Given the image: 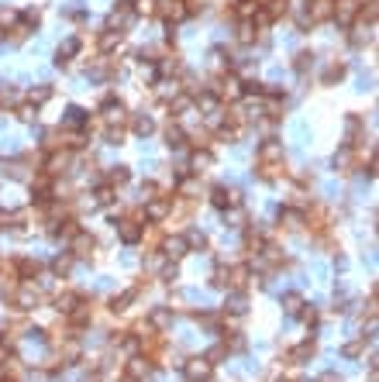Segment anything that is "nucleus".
I'll use <instances>...</instances> for the list:
<instances>
[{
    "mask_svg": "<svg viewBox=\"0 0 379 382\" xmlns=\"http://www.w3.org/2000/svg\"><path fill=\"white\" fill-rule=\"evenodd\" d=\"M4 300H8L18 313H32L39 303H45V296H42L39 282H18L11 293H4Z\"/></svg>",
    "mask_w": 379,
    "mask_h": 382,
    "instance_id": "1",
    "label": "nucleus"
},
{
    "mask_svg": "<svg viewBox=\"0 0 379 382\" xmlns=\"http://www.w3.org/2000/svg\"><path fill=\"white\" fill-rule=\"evenodd\" d=\"M180 368H183L186 382H210V375H214V361L207 355H190L180 361Z\"/></svg>",
    "mask_w": 379,
    "mask_h": 382,
    "instance_id": "2",
    "label": "nucleus"
},
{
    "mask_svg": "<svg viewBox=\"0 0 379 382\" xmlns=\"http://www.w3.org/2000/svg\"><path fill=\"white\" fill-rule=\"evenodd\" d=\"M210 93H214L217 100H231V104L245 97V90H241V80H238V76H235L231 69H228V73H221V76L214 80V87H210Z\"/></svg>",
    "mask_w": 379,
    "mask_h": 382,
    "instance_id": "3",
    "label": "nucleus"
},
{
    "mask_svg": "<svg viewBox=\"0 0 379 382\" xmlns=\"http://www.w3.org/2000/svg\"><path fill=\"white\" fill-rule=\"evenodd\" d=\"M100 121H104V128H128L131 114H128V107H124L118 97H107V100L100 104Z\"/></svg>",
    "mask_w": 379,
    "mask_h": 382,
    "instance_id": "4",
    "label": "nucleus"
},
{
    "mask_svg": "<svg viewBox=\"0 0 379 382\" xmlns=\"http://www.w3.org/2000/svg\"><path fill=\"white\" fill-rule=\"evenodd\" d=\"M114 227H118V238H121L124 245H138V241H142V231H145V217H142V210H131V214L121 217Z\"/></svg>",
    "mask_w": 379,
    "mask_h": 382,
    "instance_id": "5",
    "label": "nucleus"
},
{
    "mask_svg": "<svg viewBox=\"0 0 379 382\" xmlns=\"http://www.w3.org/2000/svg\"><path fill=\"white\" fill-rule=\"evenodd\" d=\"M142 217H145V221H152V224H159V221H169V217H173V196L159 193V196L145 200V210H142Z\"/></svg>",
    "mask_w": 379,
    "mask_h": 382,
    "instance_id": "6",
    "label": "nucleus"
},
{
    "mask_svg": "<svg viewBox=\"0 0 379 382\" xmlns=\"http://www.w3.org/2000/svg\"><path fill=\"white\" fill-rule=\"evenodd\" d=\"M152 372V361L145 355H131L124 365H121V382H145Z\"/></svg>",
    "mask_w": 379,
    "mask_h": 382,
    "instance_id": "7",
    "label": "nucleus"
},
{
    "mask_svg": "<svg viewBox=\"0 0 379 382\" xmlns=\"http://www.w3.org/2000/svg\"><path fill=\"white\" fill-rule=\"evenodd\" d=\"M358 18V0H331V21L338 28H351Z\"/></svg>",
    "mask_w": 379,
    "mask_h": 382,
    "instance_id": "8",
    "label": "nucleus"
},
{
    "mask_svg": "<svg viewBox=\"0 0 379 382\" xmlns=\"http://www.w3.org/2000/svg\"><path fill=\"white\" fill-rule=\"evenodd\" d=\"M155 18H166L169 25L186 21V0H155Z\"/></svg>",
    "mask_w": 379,
    "mask_h": 382,
    "instance_id": "9",
    "label": "nucleus"
},
{
    "mask_svg": "<svg viewBox=\"0 0 379 382\" xmlns=\"http://www.w3.org/2000/svg\"><path fill=\"white\" fill-rule=\"evenodd\" d=\"M248 279H252V269H248V265H228V269H224V289H228V293H245V289H248Z\"/></svg>",
    "mask_w": 379,
    "mask_h": 382,
    "instance_id": "10",
    "label": "nucleus"
},
{
    "mask_svg": "<svg viewBox=\"0 0 379 382\" xmlns=\"http://www.w3.org/2000/svg\"><path fill=\"white\" fill-rule=\"evenodd\" d=\"M94 251H97V238L90 231H76L69 238V255L73 258H94Z\"/></svg>",
    "mask_w": 379,
    "mask_h": 382,
    "instance_id": "11",
    "label": "nucleus"
},
{
    "mask_svg": "<svg viewBox=\"0 0 379 382\" xmlns=\"http://www.w3.org/2000/svg\"><path fill=\"white\" fill-rule=\"evenodd\" d=\"M210 203L217 210H235V207H241V193L235 186H214L210 190Z\"/></svg>",
    "mask_w": 379,
    "mask_h": 382,
    "instance_id": "12",
    "label": "nucleus"
},
{
    "mask_svg": "<svg viewBox=\"0 0 379 382\" xmlns=\"http://www.w3.org/2000/svg\"><path fill=\"white\" fill-rule=\"evenodd\" d=\"M362 162H358V145H341L338 148V155H334V169L341 172V176H348V172H355Z\"/></svg>",
    "mask_w": 379,
    "mask_h": 382,
    "instance_id": "13",
    "label": "nucleus"
},
{
    "mask_svg": "<svg viewBox=\"0 0 379 382\" xmlns=\"http://www.w3.org/2000/svg\"><path fill=\"white\" fill-rule=\"evenodd\" d=\"M317 355V341L314 337H307V341H300L293 351H286L283 355V365H303V361H310Z\"/></svg>",
    "mask_w": 379,
    "mask_h": 382,
    "instance_id": "14",
    "label": "nucleus"
},
{
    "mask_svg": "<svg viewBox=\"0 0 379 382\" xmlns=\"http://www.w3.org/2000/svg\"><path fill=\"white\" fill-rule=\"evenodd\" d=\"M159 251H162L169 262H180V258L190 251V245H186V238H183V234H173V238H162Z\"/></svg>",
    "mask_w": 379,
    "mask_h": 382,
    "instance_id": "15",
    "label": "nucleus"
},
{
    "mask_svg": "<svg viewBox=\"0 0 379 382\" xmlns=\"http://www.w3.org/2000/svg\"><path fill=\"white\" fill-rule=\"evenodd\" d=\"M121 42H124V32H114V28H104V32L97 35V49H100V56L118 52V49H121Z\"/></svg>",
    "mask_w": 379,
    "mask_h": 382,
    "instance_id": "16",
    "label": "nucleus"
},
{
    "mask_svg": "<svg viewBox=\"0 0 379 382\" xmlns=\"http://www.w3.org/2000/svg\"><path fill=\"white\" fill-rule=\"evenodd\" d=\"M131 18H135L131 4H118V11H111V18H107V28H114V32H128Z\"/></svg>",
    "mask_w": 379,
    "mask_h": 382,
    "instance_id": "17",
    "label": "nucleus"
},
{
    "mask_svg": "<svg viewBox=\"0 0 379 382\" xmlns=\"http://www.w3.org/2000/svg\"><path fill=\"white\" fill-rule=\"evenodd\" d=\"M159 76L162 80H180L183 76V59L173 52V56H162L159 59Z\"/></svg>",
    "mask_w": 379,
    "mask_h": 382,
    "instance_id": "18",
    "label": "nucleus"
},
{
    "mask_svg": "<svg viewBox=\"0 0 379 382\" xmlns=\"http://www.w3.org/2000/svg\"><path fill=\"white\" fill-rule=\"evenodd\" d=\"M255 159H259V162H283V142H276V138H266V142L259 145Z\"/></svg>",
    "mask_w": 379,
    "mask_h": 382,
    "instance_id": "19",
    "label": "nucleus"
},
{
    "mask_svg": "<svg viewBox=\"0 0 379 382\" xmlns=\"http://www.w3.org/2000/svg\"><path fill=\"white\" fill-rule=\"evenodd\" d=\"M76 231H83L76 217H59V221H52V238H59V241H69Z\"/></svg>",
    "mask_w": 379,
    "mask_h": 382,
    "instance_id": "20",
    "label": "nucleus"
},
{
    "mask_svg": "<svg viewBox=\"0 0 379 382\" xmlns=\"http://www.w3.org/2000/svg\"><path fill=\"white\" fill-rule=\"evenodd\" d=\"M80 358H83L80 341H76V337H66V341L59 344V361H63V365H76Z\"/></svg>",
    "mask_w": 379,
    "mask_h": 382,
    "instance_id": "21",
    "label": "nucleus"
},
{
    "mask_svg": "<svg viewBox=\"0 0 379 382\" xmlns=\"http://www.w3.org/2000/svg\"><path fill=\"white\" fill-rule=\"evenodd\" d=\"M255 176L266 179V183H279V179L286 176V166H283V162H259Z\"/></svg>",
    "mask_w": 379,
    "mask_h": 382,
    "instance_id": "22",
    "label": "nucleus"
},
{
    "mask_svg": "<svg viewBox=\"0 0 379 382\" xmlns=\"http://www.w3.org/2000/svg\"><path fill=\"white\" fill-rule=\"evenodd\" d=\"M279 231H303V210L286 207V210L279 214Z\"/></svg>",
    "mask_w": 379,
    "mask_h": 382,
    "instance_id": "23",
    "label": "nucleus"
},
{
    "mask_svg": "<svg viewBox=\"0 0 379 382\" xmlns=\"http://www.w3.org/2000/svg\"><path fill=\"white\" fill-rule=\"evenodd\" d=\"M14 265H18L21 282H35L42 276V262H35V258H14Z\"/></svg>",
    "mask_w": 379,
    "mask_h": 382,
    "instance_id": "24",
    "label": "nucleus"
},
{
    "mask_svg": "<svg viewBox=\"0 0 379 382\" xmlns=\"http://www.w3.org/2000/svg\"><path fill=\"white\" fill-rule=\"evenodd\" d=\"M80 300H83L80 293H73V289H63V293H56V300H52V306L59 310V317H66V313H73V306H76Z\"/></svg>",
    "mask_w": 379,
    "mask_h": 382,
    "instance_id": "25",
    "label": "nucleus"
},
{
    "mask_svg": "<svg viewBox=\"0 0 379 382\" xmlns=\"http://www.w3.org/2000/svg\"><path fill=\"white\" fill-rule=\"evenodd\" d=\"M80 45H83V38H69V42H63V45H59V52H56V66H59V69H66V66H69V59L80 52Z\"/></svg>",
    "mask_w": 379,
    "mask_h": 382,
    "instance_id": "26",
    "label": "nucleus"
},
{
    "mask_svg": "<svg viewBox=\"0 0 379 382\" xmlns=\"http://www.w3.org/2000/svg\"><path fill=\"white\" fill-rule=\"evenodd\" d=\"M358 142H362V117L348 114L345 117V145H358Z\"/></svg>",
    "mask_w": 379,
    "mask_h": 382,
    "instance_id": "27",
    "label": "nucleus"
},
{
    "mask_svg": "<svg viewBox=\"0 0 379 382\" xmlns=\"http://www.w3.org/2000/svg\"><path fill=\"white\" fill-rule=\"evenodd\" d=\"M210 162H214L210 148H197V152H193V159H190V172H193V176H200V172H207V169H210Z\"/></svg>",
    "mask_w": 379,
    "mask_h": 382,
    "instance_id": "28",
    "label": "nucleus"
},
{
    "mask_svg": "<svg viewBox=\"0 0 379 382\" xmlns=\"http://www.w3.org/2000/svg\"><path fill=\"white\" fill-rule=\"evenodd\" d=\"M128 124H131V131H135L138 138H149V135L155 131V121H152L149 114H135V117H131Z\"/></svg>",
    "mask_w": 379,
    "mask_h": 382,
    "instance_id": "29",
    "label": "nucleus"
},
{
    "mask_svg": "<svg viewBox=\"0 0 379 382\" xmlns=\"http://www.w3.org/2000/svg\"><path fill=\"white\" fill-rule=\"evenodd\" d=\"M149 324H152L155 330H166V327H173V310H169V306H155V310L149 313Z\"/></svg>",
    "mask_w": 379,
    "mask_h": 382,
    "instance_id": "30",
    "label": "nucleus"
},
{
    "mask_svg": "<svg viewBox=\"0 0 379 382\" xmlns=\"http://www.w3.org/2000/svg\"><path fill=\"white\" fill-rule=\"evenodd\" d=\"M166 145H169V148H183V145H186V131H183L176 121L166 124Z\"/></svg>",
    "mask_w": 379,
    "mask_h": 382,
    "instance_id": "31",
    "label": "nucleus"
},
{
    "mask_svg": "<svg viewBox=\"0 0 379 382\" xmlns=\"http://www.w3.org/2000/svg\"><path fill=\"white\" fill-rule=\"evenodd\" d=\"M138 300V289L131 286V289H124L121 296H111V313H124L128 310V303H135Z\"/></svg>",
    "mask_w": 379,
    "mask_h": 382,
    "instance_id": "32",
    "label": "nucleus"
},
{
    "mask_svg": "<svg viewBox=\"0 0 379 382\" xmlns=\"http://www.w3.org/2000/svg\"><path fill=\"white\" fill-rule=\"evenodd\" d=\"M345 73H348V66H345V63H331V66L324 69V80H321V83H324V87H334V83H341V80H345Z\"/></svg>",
    "mask_w": 379,
    "mask_h": 382,
    "instance_id": "33",
    "label": "nucleus"
},
{
    "mask_svg": "<svg viewBox=\"0 0 379 382\" xmlns=\"http://www.w3.org/2000/svg\"><path fill=\"white\" fill-rule=\"evenodd\" d=\"M262 11H266V18L276 25L279 18H286V0H266V4H262Z\"/></svg>",
    "mask_w": 379,
    "mask_h": 382,
    "instance_id": "34",
    "label": "nucleus"
},
{
    "mask_svg": "<svg viewBox=\"0 0 379 382\" xmlns=\"http://www.w3.org/2000/svg\"><path fill=\"white\" fill-rule=\"evenodd\" d=\"M18 104H21V90H14V87H0V107L14 111Z\"/></svg>",
    "mask_w": 379,
    "mask_h": 382,
    "instance_id": "35",
    "label": "nucleus"
},
{
    "mask_svg": "<svg viewBox=\"0 0 379 382\" xmlns=\"http://www.w3.org/2000/svg\"><path fill=\"white\" fill-rule=\"evenodd\" d=\"M52 100V87H35V90H28V104L39 111L42 104H49Z\"/></svg>",
    "mask_w": 379,
    "mask_h": 382,
    "instance_id": "36",
    "label": "nucleus"
},
{
    "mask_svg": "<svg viewBox=\"0 0 379 382\" xmlns=\"http://www.w3.org/2000/svg\"><path fill=\"white\" fill-rule=\"evenodd\" d=\"M28 35H32V28H28L21 18H18V25H14V28H8V42H11V45H21Z\"/></svg>",
    "mask_w": 379,
    "mask_h": 382,
    "instance_id": "37",
    "label": "nucleus"
},
{
    "mask_svg": "<svg viewBox=\"0 0 379 382\" xmlns=\"http://www.w3.org/2000/svg\"><path fill=\"white\" fill-rule=\"evenodd\" d=\"M293 69H296L300 76H303V73H310V69H314V52H307V49H303V52H296V56H293Z\"/></svg>",
    "mask_w": 379,
    "mask_h": 382,
    "instance_id": "38",
    "label": "nucleus"
},
{
    "mask_svg": "<svg viewBox=\"0 0 379 382\" xmlns=\"http://www.w3.org/2000/svg\"><path fill=\"white\" fill-rule=\"evenodd\" d=\"M128 179H131V169H128V166H114V169L107 172V183H111L114 190H118V186H124Z\"/></svg>",
    "mask_w": 379,
    "mask_h": 382,
    "instance_id": "39",
    "label": "nucleus"
},
{
    "mask_svg": "<svg viewBox=\"0 0 379 382\" xmlns=\"http://www.w3.org/2000/svg\"><path fill=\"white\" fill-rule=\"evenodd\" d=\"M183 238H186V245H190V251H207V245H210L204 231H186Z\"/></svg>",
    "mask_w": 379,
    "mask_h": 382,
    "instance_id": "40",
    "label": "nucleus"
},
{
    "mask_svg": "<svg viewBox=\"0 0 379 382\" xmlns=\"http://www.w3.org/2000/svg\"><path fill=\"white\" fill-rule=\"evenodd\" d=\"M73 255H59V258H52V276L56 279H63V276H69V269H73Z\"/></svg>",
    "mask_w": 379,
    "mask_h": 382,
    "instance_id": "41",
    "label": "nucleus"
},
{
    "mask_svg": "<svg viewBox=\"0 0 379 382\" xmlns=\"http://www.w3.org/2000/svg\"><path fill=\"white\" fill-rule=\"evenodd\" d=\"M259 35H262V32H259L252 21H241V28H238V42H241V45H252Z\"/></svg>",
    "mask_w": 379,
    "mask_h": 382,
    "instance_id": "42",
    "label": "nucleus"
},
{
    "mask_svg": "<svg viewBox=\"0 0 379 382\" xmlns=\"http://www.w3.org/2000/svg\"><path fill=\"white\" fill-rule=\"evenodd\" d=\"M131 11L138 18H155V0H131Z\"/></svg>",
    "mask_w": 379,
    "mask_h": 382,
    "instance_id": "43",
    "label": "nucleus"
},
{
    "mask_svg": "<svg viewBox=\"0 0 379 382\" xmlns=\"http://www.w3.org/2000/svg\"><path fill=\"white\" fill-rule=\"evenodd\" d=\"M94 200H97V207H107V203H114V200H118V193H114V186H111V183H104V186L94 193Z\"/></svg>",
    "mask_w": 379,
    "mask_h": 382,
    "instance_id": "44",
    "label": "nucleus"
},
{
    "mask_svg": "<svg viewBox=\"0 0 379 382\" xmlns=\"http://www.w3.org/2000/svg\"><path fill=\"white\" fill-rule=\"evenodd\" d=\"M18 18H21V21H25V25H28L32 32H35V28L42 25V11H39V8H25V11L18 14Z\"/></svg>",
    "mask_w": 379,
    "mask_h": 382,
    "instance_id": "45",
    "label": "nucleus"
},
{
    "mask_svg": "<svg viewBox=\"0 0 379 382\" xmlns=\"http://www.w3.org/2000/svg\"><path fill=\"white\" fill-rule=\"evenodd\" d=\"M83 382H104V365L100 361H90L83 368Z\"/></svg>",
    "mask_w": 379,
    "mask_h": 382,
    "instance_id": "46",
    "label": "nucleus"
},
{
    "mask_svg": "<svg viewBox=\"0 0 379 382\" xmlns=\"http://www.w3.org/2000/svg\"><path fill=\"white\" fill-rule=\"evenodd\" d=\"M248 310V303H245V293H235L231 300H228V306H224V313H245Z\"/></svg>",
    "mask_w": 379,
    "mask_h": 382,
    "instance_id": "47",
    "label": "nucleus"
},
{
    "mask_svg": "<svg viewBox=\"0 0 379 382\" xmlns=\"http://www.w3.org/2000/svg\"><path fill=\"white\" fill-rule=\"evenodd\" d=\"M300 306H303V296H300V293H286V296H283V310H286V313H300Z\"/></svg>",
    "mask_w": 379,
    "mask_h": 382,
    "instance_id": "48",
    "label": "nucleus"
},
{
    "mask_svg": "<svg viewBox=\"0 0 379 382\" xmlns=\"http://www.w3.org/2000/svg\"><path fill=\"white\" fill-rule=\"evenodd\" d=\"M362 351H365V341H348V344L341 348V355H345V358H358Z\"/></svg>",
    "mask_w": 379,
    "mask_h": 382,
    "instance_id": "49",
    "label": "nucleus"
},
{
    "mask_svg": "<svg viewBox=\"0 0 379 382\" xmlns=\"http://www.w3.org/2000/svg\"><path fill=\"white\" fill-rule=\"evenodd\" d=\"M18 25V11H11V8H4V11H0V28H14Z\"/></svg>",
    "mask_w": 379,
    "mask_h": 382,
    "instance_id": "50",
    "label": "nucleus"
},
{
    "mask_svg": "<svg viewBox=\"0 0 379 382\" xmlns=\"http://www.w3.org/2000/svg\"><path fill=\"white\" fill-rule=\"evenodd\" d=\"M14 114H18V121H35V107L32 104H18Z\"/></svg>",
    "mask_w": 379,
    "mask_h": 382,
    "instance_id": "51",
    "label": "nucleus"
},
{
    "mask_svg": "<svg viewBox=\"0 0 379 382\" xmlns=\"http://www.w3.org/2000/svg\"><path fill=\"white\" fill-rule=\"evenodd\" d=\"M152 196H159V183L145 179V183H142V200H152Z\"/></svg>",
    "mask_w": 379,
    "mask_h": 382,
    "instance_id": "52",
    "label": "nucleus"
},
{
    "mask_svg": "<svg viewBox=\"0 0 379 382\" xmlns=\"http://www.w3.org/2000/svg\"><path fill=\"white\" fill-rule=\"evenodd\" d=\"M14 227V210H0V231H11Z\"/></svg>",
    "mask_w": 379,
    "mask_h": 382,
    "instance_id": "53",
    "label": "nucleus"
},
{
    "mask_svg": "<svg viewBox=\"0 0 379 382\" xmlns=\"http://www.w3.org/2000/svg\"><path fill=\"white\" fill-rule=\"evenodd\" d=\"M317 382H341V379H338V375H334V372H327V375H321V379H317Z\"/></svg>",
    "mask_w": 379,
    "mask_h": 382,
    "instance_id": "54",
    "label": "nucleus"
},
{
    "mask_svg": "<svg viewBox=\"0 0 379 382\" xmlns=\"http://www.w3.org/2000/svg\"><path fill=\"white\" fill-rule=\"evenodd\" d=\"M0 42H8V32H4V28H0Z\"/></svg>",
    "mask_w": 379,
    "mask_h": 382,
    "instance_id": "55",
    "label": "nucleus"
},
{
    "mask_svg": "<svg viewBox=\"0 0 379 382\" xmlns=\"http://www.w3.org/2000/svg\"><path fill=\"white\" fill-rule=\"evenodd\" d=\"M0 341H4V330H0Z\"/></svg>",
    "mask_w": 379,
    "mask_h": 382,
    "instance_id": "56",
    "label": "nucleus"
}]
</instances>
